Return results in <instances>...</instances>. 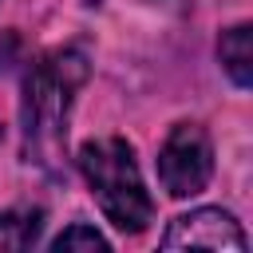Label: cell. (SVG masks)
Listing matches in <instances>:
<instances>
[{
	"label": "cell",
	"mask_w": 253,
	"mask_h": 253,
	"mask_svg": "<svg viewBox=\"0 0 253 253\" xmlns=\"http://www.w3.org/2000/svg\"><path fill=\"white\" fill-rule=\"evenodd\" d=\"M217 55H221L225 75L237 87H249L253 83V36H249V24H233L229 32H221Z\"/></svg>",
	"instance_id": "obj_5"
},
{
	"label": "cell",
	"mask_w": 253,
	"mask_h": 253,
	"mask_svg": "<svg viewBox=\"0 0 253 253\" xmlns=\"http://www.w3.org/2000/svg\"><path fill=\"white\" fill-rule=\"evenodd\" d=\"M79 170L99 202V210L107 213V221L123 233H138L146 229V221L154 217V202L146 194V182L138 174L134 150L126 138H91L79 146Z\"/></svg>",
	"instance_id": "obj_2"
},
{
	"label": "cell",
	"mask_w": 253,
	"mask_h": 253,
	"mask_svg": "<svg viewBox=\"0 0 253 253\" xmlns=\"http://www.w3.org/2000/svg\"><path fill=\"white\" fill-rule=\"evenodd\" d=\"M210 174H213V146H210L206 126L178 123L158 150V178H162L166 194L170 198H194L206 190Z\"/></svg>",
	"instance_id": "obj_3"
},
{
	"label": "cell",
	"mask_w": 253,
	"mask_h": 253,
	"mask_svg": "<svg viewBox=\"0 0 253 253\" xmlns=\"http://www.w3.org/2000/svg\"><path fill=\"white\" fill-rule=\"evenodd\" d=\"M51 249L55 253H63V249H99V253H107L111 249V241L95 229V225H83V221H75V225H67L59 237H51Z\"/></svg>",
	"instance_id": "obj_7"
},
{
	"label": "cell",
	"mask_w": 253,
	"mask_h": 253,
	"mask_svg": "<svg viewBox=\"0 0 253 253\" xmlns=\"http://www.w3.org/2000/svg\"><path fill=\"white\" fill-rule=\"evenodd\" d=\"M0 138H4V126H0Z\"/></svg>",
	"instance_id": "obj_8"
},
{
	"label": "cell",
	"mask_w": 253,
	"mask_h": 253,
	"mask_svg": "<svg viewBox=\"0 0 253 253\" xmlns=\"http://www.w3.org/2000/svg\"><path fill=\"white\" fill-rule=\"evenodd\" d=\"M87 79V55L75 47L47 51L24 79V146L36 162H51L67 134V111Z\"/></svg>",
	"instance_id": "obj_1"
},
{
	"label": "cell",
	"mask_w": 253,
	"mask_h": 253,
	"mask_svg": "<svg viewBox=\"0 0 253 253\" xmlns=\"http://www.w3.org/2000/svg\"><path fill=\"white\" fill-rule=\"evenodd\" d=\"M162 249H206V253H245V233L225 210H194L170 221Z\"/></svg>",
	"instance_id": "obj_4"
},
{
	"label": "cell",
	"mask_w": 253,
	"mask_h": 253,
	"mask_svg": "<svg viewBox=\"0 0 253 253\" xmlns=\"http://www.w3.org/2000/svg\"><path fill=\"white\" fill-rule=\"evenodd\" d=\"M40 229H43V213L40 210H8V213H0V253L32 249L40 241Z\"/></svg>",
	"instance_id": "obj_6"
}]
</instances>
